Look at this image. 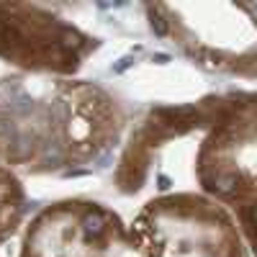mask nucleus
Segmentation results:
<instances>
[{
	"mask_svg": "<svg viewBox=\"0 0 257 257\" xmlns=\"http://www.w3.org/2000/svg\"><path fill=\"white\" fill-rule=\"evenodd\" d=\"M18 257H249L231 216L196 190L147 198L134 219L95 198H62L24 226Z\"/></svg>",
	"mask_w": 257,
	"mask_h": 257,
	"instance_id": "1",
	"label": "nucleus"
},
{
	"mask_svg": "<svg viewBox=\"0 0 257 257\" xmlns=\"http://www.w3.org/2000/svg\"><path fill=\"white\" fill-rule=\"evenodd\" d=\"M123 132L118 100L90 80L0 77V165L16 175H88L108 160Z\"/></svg>",
	"mask_w": 257,
	"mask_h": 257,
	"instance_id": "2",
	"label": "nucleus"
},
{
	"mask_svg": "<svg viewBox=\"0 0 257 257\" xmlns=\"http://www.w3.org/2000/svg\"><path fill=\"white\" fill-rule=\"evenodd\" d=\"M149 29L183 57L211 72L257 77V6L155 3L144 6Z\"/></svg>",
	"mask_w": 257,
	"mask_h": 257,
	"instance_id": "4",
	"label": "nucleus"
},
{
	"mask_svg": "<svg viewBox=\"0 0 257 257\" xmlns=\"http://www.w3.org/2000/svg\"><path fill=\"white\" fill-rule=\"evenodd\" d=\"M100 39L36 3H0V59L16 72L75 77Z\"/></svg>",
	"mask_w": 257,
	"mask_h": 257,
	"instance_id": "5",
	"label": "nucleus"
},
{
	"mask_svg": "<svg viewBox=\"0 0 257 257\" xmlns=\"http://www.w3.org/2000/svg\"><path fill=\"white\" fill-rule=\"evenodd\" d=\"M196 105V193L229 213L257 257V90L206 95Z\"/></svg>",
	"mask_w": 257,
	"mask_h": 257,
	"instance_id": "3",
	"label": "nucleus"
},
{
	"mask_svg": "<svg viewBox=\"0 0 257 257\" xmlns=\"http://www.w3.org/2000/svg\"><path fill=\"white\" fill-rule=\"evenodd\" d=\"M26 188L13 170L0 165V247L21 229L26 219Z\"/></svg>",
	"mask_w": 257,
	"mask_h": 257,
	"instance_id": "6",
	"label": "nucleus"
}]
</instances>
